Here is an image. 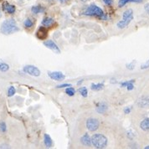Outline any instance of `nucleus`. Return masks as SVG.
I'll use <instances>...</instances> for the list:
<instances>
[{"mask_svg": "<svg viewBox=\"0 0 149 149\" xmlns=\"http://www.w3.org/2000/svg\"><path fill=\"white\" fill-rule=\"evenodd\" d=\"M19 31V28L14 19H8L3 22L0 27V32L3 34L9 35Z\"/></svg>", "mask_w": 149, "mask_h": 149, "instance_id": "f257e3e1", "label": "nucleus"}, {"mask_svg": "<svg viewBox=\"0 0 149 149\" xmlns=\"http://www.w3.org/2000/svg\"><path fill=\"white\" fill-rule=\"evenodd\" d=\"M83 14L86 15V16L96 17V18L100 19H103V20L107 19V16L105 14L104 11L99 6L95 5V4H91L90 6H88L84 10Z\"/></svg>", "mask_w": 149, "mask_h": 149, "instance_id": "f03ea898", "label": "nucleus"}, {"mask_svg": "<svg viewBox=\"0 0 149 149\" xmlns=\"http://www.w3.org/2000/svg\"><path fill=\"white\" fill-rule=\"evenodd\" d=\"M107 137L101 133H96L91 136V145L97 149H103L107 146Z\"/></svg>", "mask_w": 149, "mask_h": 149, "instance_id": "7ed1b4c3", "label": "nucleus"}, {"mask_svg": "<svg viewBox=\"0 0 149 149\" xmlns=\"http://www.w3.org/2000/svg\"><path fill=\"white\" fill-rule=\"evenodd\" d=\"M133 19V10L132 8L127 9L122 14V19L119 21L116 26L120 29H123L129 25V24Z\"/></svg>", "mask_w": 149, "mask_h": 149, "instance_id": "20e7f679", "label": "nucleus"}, {"mask_svg": "<svg viewBox=\"0 0 149 149\" xmlns=\"http://www.w3.org/2000/svg\"><path fill=\"white\" fill-rule=\"evenodd\" d=\"M99 126H100V122L96 118L91 117L88 118L86 122V127L90 132H95L99 128Z\"/></svg>", "mask_w": 149, "mask_h": 149, "instance_id": "39448f33", "label": "nucleus"}, {"mask_svg": "<svg viewBox=\"0 0 149 149\" xmlns=\"http://www.w3.org/2000/svg\"><path fill=\"white\" fill-rule=\"evenodd\" d=\"M23 70H24V71L26 74H29V75H31V76H34V77H38V76H40L41 74L40 70L36 67V66H34V65H25Z\"/></svg>", "mask_w": 149, "mask_h": 149, "instance_id": "423d86ee", "label": "nucleus"}, {"mask_svg": "<svg viewBox=\"0 0 149 149\" xmlns=\"http://www.w3.org/2000/svg\"><path fill=\"white\" fill-rule=\"evenodd\" d=\"M48 75L51 80H54L56 81H62L65 79V75L61 71H49L48 72Z\"/></svg>", "mask_w": 149, "mask_h": 149, "instance_id": "0eeeda50", "label": "nucleus"}, {"mask_svg": "<svg viewBox=\"0 0 149 149\" xmlns=\"http://www.w3.org/2000/svg\"><path fill=\"white\" fill-rule=\"evenodd\" d=\"M44 45L46 48H48V49H51L55 54H61V49L59 48V46L53 40H47L44 42Z\"/></svg>", "mask_w": 149, "mask_h": 149, "instance_id": "6e6552de", "label": "nucleus"}, {"mask_svg": "<svg viewBox=\"0 0 149 149\" xmlns=\"http://www.w3.org/2000/svg\"><path fill=\"white\" fill-rule=\"evenodd\" d=\"M136 105L140 108H148L149 107V96L142 95L136 101Z\"/></svg>", "mask_w": 149, "mask_h": 149, "instance_id": "1a4fd4ad", "label": "nucleus"}, {"mask_svg": "<svg viewBox=\"0 0 149 149\" xmlns=\"http://www.w3.org/2000/svg\"><path fill=\"white\" fill-rule=\"evenodd\" d=\"M36 37L39 40H46L48 37V30L46 29V28L44 27V26L38 29V31L36 32Z\"/></svg>", "mask_w": 149, "mask_h": 149, "instance_id": "9d476101", "label": "nucleus"}, {"mask_svg": "<svg viewBox=\"0 0 149 149\" xmlns=\"http://www.w3.org/2000/svg\"><path fill=\"white\" fill-rule=\"evenodd\" d=\"M3 10L4 12L8 13V14H12L15 13L16 8H15V6L13 5V4L8 3V2H4V3H3Z\"/></svg>", "mask_w": 149, "mask_h": 149, "instance_id": "9b49d317", "label": "nucleus"}, {"mask_svg": "<svg viewBox=\"0 0 149 149\" xmlns=\"http://www.w3.org/2000/svg\"><path fill=\"white\" fill-rule=\"evenodd\" d=\"M107 109H108V106H107V103H105V102H100V103L97 104L95 110H96V111L99 114H103V113H105L107 111Z\"/></svg>", "mask_w": 149, "mask_h": 149, "instance_id": "f8f14e48", "label": "nucleus"}, {"mask_svg": "<svg viewBox=\"0 0 149 149\" xmlns=\"http://www.w3.org/2000/svg\"><path fill=\"white\" fill-rule=\"evenodd\" d=\"M81 142L86 147H90L91 145V137H90L88 133H85L81 137Z\"/></svg>", "mask_w": 149, "mask_h": 149, "instance_id": "ddd939ff", "label": "nucleus"}, {"mask_svg": "<svg viewBox=\"0 0 149 149\" xmlns=\"http://www.w3.org/2000/svg\"><path fill=\"white\" fill-rule=\"evenodd\" d=\"M44 143H45V148H50L52 146H53V141H52V138L50 137V136L45 133L44 135Z\"/></svg>", "mask_w": 149, "mask_h": 149, "instance_id": "4468645a", "label": "nucleus"}, {"mask_svg": "<svg viewBox=\"0 0 149 149\" xmlns=\"http://www.w3.org/2000/svg\"><path fill=\"white\" fill-rule=\"evenodd\" d=\"M140 128L143 132H149V118L146 117L140 123Z\"/></svg>", "mask_w": 149, "mask_h": 149, "instance_id": "2eb2a0df", "label": "nucleus"}, {"mask_svg": "<svg viewBox=\"0 0 149 149\" xmlns=\"http://www.w3.org/2000/svg\"><path fill=\"white\" fill-rule=\"evenodd\" d=\"M54 24V19H52V18H49V17H47V18H45L43 21H42V25L44 27L48 28L50 27L51 25H53Z\"/></svg>", "mask_w": 149, "mask_h": 149, "instance_id": "dca6fc26", "label": "nucleus"}, {"mask_svg": "<svg viewBox=\"0 0 149 149\" xmlns=\"http://www.w3.org/2000/svg\"><path fill=\"white\" fill-rule=\"evenodd\" d=\"M31 11L33 14H42L45 11V8L43 7V6H40V5H35V6H33L31 8Z\"/></svg>", "mask_w": 149, "mask_h": 149, "instance_id": "f3484780", "label": "nucleus"}, {"mask_svg": "<svg viewBox=\"0 0 149 149\" xmlns=\"http://www.w3.org/2000/svg\"><path fill=\"white\" fill-rule=\"evenodd\" d=\"M104 83H96V84H91V88L92 91H102L104 89Z\"/></svg>", "mask_w": 149, "mask_h": 149, "instance_id": "a211bd4d", "label": "nucleus"}, {"mask_svg": "<svg viewBox=\"0 0 149 149\" xmlns=\"http://www.w3.org/2000/svg\"><path fill=\"white\" fill-rule=\"evenodd\" d=\"M142 3V0H119L118 2V6L120 8L124 7L127 3Z\"/></svg>", "mask_w": 149, "mask_h": 149, "instance_id": "6ab92c4d", "label": "nucleus"}, {"mask_svg": "<svg viewBox=\"0 0 149 149\" xmlns=\"http://www.w3.org/2000/svg\"><path fill=\"white\" fill-rule=\"evenodd\" d=\"M8 70H9V65L6 64L5 62L0 60V71L1 72H7Z\"/></svg>", "mask_w": 149, "mask_h": 149, "instance_id": "aec40b11", "label": "nucleus"}, {"mask_svg": "<svg viewBox=\"0 0 149 149\" xmlns=\"http://www.w3.org/2000/svg\"><path fill=\"white\" fill-rule=\"evenodd\" d=\"M24 27L27 28V29H30V28L34 26V22L30 19H26L24 23Z\"/></svg>", "mask_w": 149, "mask_h": 149, "instance_id": "412c9836", "label": "nucleus"}, {"mask_svg": "<svg viewBox=\"0 0 149 149\" xmlns=\"http://www.w3.org/2000/svg\"><path fill=\"white\" fill-rule=\"evenodd\" d=\"M78 91H79V93H80L83 97H87V96H88V91H87L86 87H84V86H83V87H81V88L78 90Z\"/></svg>", "mask_w": 149, "mask_h": 149, "instance_id": "4be33fe9", "label": "nucleus"}, {"mask_svg": "<svg viewBox=\"0 0 149 149\" xmlns=\"http://www.w3.org/2000/svg\"><path fill=\"white\" fill-rule=\"evenodd\" d=\"M65 93L69 96H73L75 94V90L73 87H71V86H69V87L65 89Z\"/></svg>", "mask_w": 149, "mask_h": 149, "instance_id": "5701e85b", "label": "nucleus"}, {"mask_svg": "<svg viewBox=\"0 0 149 149\" xmlns=\"http://www.w3.org/2000/svg\"><path fill=\"white\" fill-rule=\"evenodd\" d=\"M16 93V89H15V87L14 86H11L8 89V97H11V96H13V95H14V94Z\"/></svg>", "mask_w": 149, "mask_h": 149, "instance_id": "b1692460", "label": "nucleus"}, {"mask_svg": "<svg viewBox=\"0 0 149 149\" xmlns=\"http://www.w3.org/2000/svg\"><path fill=\"white\" fill-rule=\"evenodd\" d=\"M7 131V127H6V123L4 122H0V132L4 133Z\"/></svg>", "mask_w": 149, "mask_h": 149, "instance_id": "393cba45", "label": "nucleus"}, {"mask_svg": "<svg viewBox=\"0 0 149 149\" xmlns=\"http://www.w3.org/2000/svg\"><path fill=\"white\" fill-rule=\"evenodd\" d=\"M135 65H136V61H132L131 63H128V64H127V68L130 70H134V68H135Z\"/></svg>", "mask_w": 149, "mask_h": 149, "instance_id": "a878e982", "label": "nucleus"}, {"mask_svg": "<svg viewBox=\"0 0 149 149\" xmlns=\"http://www.w3.org/2000/svg\"><path fill=\"white\" fill-rule=\"evenodd\" d=\"M148 68H149V60H148V61H146V62H144L142 65H141V69H142V70H146V69H148Z\"/></svg>", "mask_w": 149, "mask_h": 149, "instance_id": "bb28decb", "label": "nucleus"}, {"mask_svg": "<svg viewBox=\"0 0 149 149\" xmlns=\"http://www.w3.org/2000/svg\"><path fill=\"white\" fill-rule=\"evenodd\" d=\"M130 82H135V80H131V81H123L121 83V86L122 87H127V86L128 85Z\"/></svg>", "mask_w": 149, "mask_h": 149, "instance_id": "cd10ccee", "label": "nucleus"}, {"mask_svg": "<svg viewBox=\"0 0 149 149\" xmlns=\"http://www.w3.org/2000/svg\"><path fill=\"white\" fill-rule=\"evenodd\" d=\"M69 86H71L70 84H61V85H58L56 86V88H65V87H69Z\"/></svg>", "mask_w": 149, "mask_h": 149, "instance_id": "c85d7f7f", "label": "nucleus"}, {"mask_svg": "<svg viewBox=\"0 0 149 149\" xmlns=\"http://www.w3.org/2000/svg\"><path fill=\"white\" fill-rule=\"evenodd\" d=\"M133 83H134V82H130L128 85L127 86V91H132V90L134 89V85H133Z\"/></svg>", "mask_w": 149, "mask_h": 149, "instance_id": "c756f323", "label": "nucleus"}, {"mask_svg": "<svg viewBox=\"0 0 149 149\" xmlns=\"http://www.w3.org/2000/svg\"><path fill=\"white\" fill-rule=\"evenodd\" d=\"M102 1L104 2L105 4H107V5H108V6L112 5V3H113V0H102Z\"/></svg>", "mask_w": 149, "mask_h": 149, "instance_id": "7c9ffc66", "label": "nucleus"}, {"mask_svg": "<svg viewBox=\"0 0 149 149\" xmlns=\"http://www.w3.org/2000/svg\"><path fill=\"white\" fill-rule=\"evenodd\" d=\"M131 111H132V107H125V109H124V113L125 114H129V113H131Z\"/></svg>", "mask_w": 149, "mask_h": 149, "instance_id": "2f4dec72", "label": "nucleus"}, {"mask_svg": "<svg viewBox=\"0 0 149 149\" xmlns=\"http://www.w3.org/2000/svg\"><path fill=\"white\" fill-rule=\"evenodd\" d=\"M127 135V136H128L129 139H132V138L134 137V134H133L132 132H128Z\"/></svg>", "mask_w": 149, "mask_h": 149, "instance_id": "473e14b6", "label": "nucleus"}, {"mask_svg": "<svg viewBox=\"0 0 149 149\" xmlns=\"http://www.w3.org/2000/svg\"><path fill=\"white\" fill-rule=\"evenodd\" d=\"M144 9H145V11L149 14V3H146V4H145V6H144Z\"/></svg>", "mask_w": 149, "mask_h": 149, "instance_id": "72a5a7b5", "label": "nucleus"}, {"mask_svg": "<svg viewBox=\"0 0 149 149\" xmlns=\"http://www.w3.org/2000/svg\"><path fill=\"white\" fill-rule=\"evenodd\" d=\"M84 81H83V80H81V81H79L77 82V85H81V84L82 82Z\"/></svg>", "mask_w": 149, "mask_h": 149, "instance_id": "f704fd0d", "label": "nucleus"}, {"mask_svg": "<svg viewBox=\"0 0 149 149\" xmlns=\"http://www.w3.org/2000/svg\"><path fill=\"white\" fill-rule=\"evenodd\" d=\"M145 149H149V145H148V146H146L145 148H144Z\"/></svg>", "mask_w": 149, "mask_h": 149, "instance_id": "c9c22d12", "label": "nucleus"}, {"mask_svg": "<svg viewBox=\"0 0 149 149\" xmlns=\"http://www.w3.org/2000/svg\"><path fill=\"white\" fill-rule=\"evenodd\" d=\"M81 2H83V3H86V2H87L88 0H81Z\"/></svg>", "mask_w": 149, "mask_h": 149, "instance_id": "e433bc0d", "label": "nucleus"}, {"mask_svg": "<svg viewBox=\"0 0 149 149\" xmlns=\"http://www.w3.org/2000/svg\"><path fill=\"white\" fill-rule=\"evenodd\" d=\"M59 1H61V2H65V1H67V0H59Z\"/></svg>", "mask_w": 149, "mask_h": 149, "instance_id": "4c0bfd02", "label": "nucleus"}, {"mask_svg": "<svg viewBox=\"0 0 149 149\" xmlns=\"http://www.w3.org/2000/svg\"><path fill=\"white\" fill-rule=\"evenodd\" d=\"M2 17V13H1V10H0V18Z\"/></svg>", "mask_w": 149, "mask_h": 149, "instance_id": "58836bf2", "label": "nucleus"}]
</instances>
